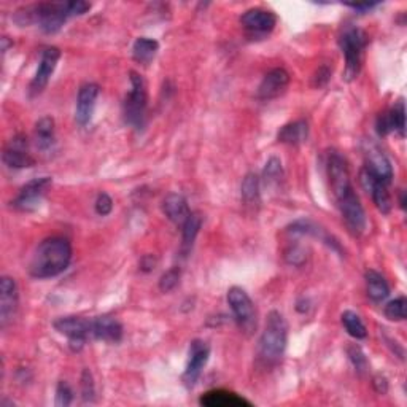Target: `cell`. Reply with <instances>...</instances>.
Here are the masks:
<instances>
[{"instance_id": "obj_1", "label": "cell", "mask_w": 407, "mask_h": 407, "mask_svg": "<svg viewBox=\"0 0 407 407\" xmlns=\"http://www.w3.org/2000/svg\"><path fill=\"white\" fill-rule=\"evenodd\" d=\"M72 261V245L64 237L45 239L35 250L29 264V272L34 278L56 277L69 267Z\"/></svg>"}, {"instance_id": "obj_2", "label": "cell", "mask_w": 407, "mask_h": 407, "mask_svg": "<svg viewBox=\"0 0 407 407\" xmlns=\"http://www.w3.org/2000/svg\"><path fill=\"white\" fill-rule=\"evenodd\" d=\"M288 341V325L283 315L272 311L267 315L266 328L259 339V355L267 364L280 360Z\"/></svg>"}, {"instance_id": "obj_3", "label": "cell", "mask_w": 407, "mask_h": 407, "mask_svg": "<svg viewBox=\"0 0 407 407\" xmlns=\"http://www.w3.org/2000/svg\"><path fill=\"white\" fill-rule=\"evenodd\" d=\"M147 84H145L143 78L137 72H131V89L126 96L123 107L126 123L136 127V129H142L145 121H147Z\"/></svg>"}, {"instance_id": "obj_4", "label": "cell", "mask_w": 407, "mask_h": 407, "mask_svg": "<svg viewBox=\"0 0 407 407\" xmlns=\"http://www.w3.org/2000/svg\"><path fill=\"white\" fill-rule=\"evenodd\" d=\"M366 34H364L361 29L354 26L345 27L341 39H339V44H341L342 53L345 56L344 78L347 82L355 80L358 74H360L361 58L364 48H366Z\"/></svg>"}, {"instance_id": "obj_5", "label": "cell", "mask_w": 407, "mask_h": 407, "mask_svg": "<svg viewBox=\"0 0 407 407\" xmlns=\"http://www.w3.org/2000/svg\"><path fill=\"white\" fill-rule=\"evenodd\" d=\"M228 304L240 330L248 334L253 332L257 328V312H254V304L247 295V291L239 287L229 288Z\"/></svg>"}, {"instance_id": "obj_6", "label": "cell", "mask_w": 407, "mask_h": 407, "mask_svg": "<svg viewBox=\"0 0 407 407\" xmlns=\"http://www.w3.org/2000/svg\"><path fill=\"white\" fill-rule=\"evenodd\" d=\"M326 171H328V179H330L331 190L336 200H341L342 198L349 196L350 193H354L347 161H345L344 157L337 153V151H331L330 156H328Z\"/></svg>"}, {"instance_id": "obj_7", "label": "cell", "mask_w": 407, "mask_h": 407, "mask_svg": "<svg viewBox=\"0 0 407 407\" xmlns=\"http://www.w3.org/2000/svg\"><path fill=\"white\" fill-rule=\"evenodd\" d=\"M54 328L69 339L74 351L83 349L89 337H93V321L82 317H63L54 321Z\"/></svg>"}, {"instance_id": "obj_8", "label": "cell", "mask_w": 407, "mask_h": 407, "mask_svg": "<svg viewBox=\"0 0 407 407\" xmlns=\"http://www.w3.org/2000/svg\"><path fill=\"white\" fill-rule=\"evenodd\" d=\"M50 177H40L30 180L26 186L21 188L20 194L16 199L11 202V205L20 212H34L40 207L41 199L48 191V188L51 186Z\"/></svg>"}, {"instance_id": "obj_9", "label": "cell", "mask_w": 407, "mask_h": 407, "mask_svg": "<svg viewBox=\"0 0 407 407\" xmlns=\"http://www.w3.org/2000/svg\"><path fill=\"white\" fill-rule=\"evenodd\" d=\"M209 356H210V347L207 342L199 341V339L191 342L190 358H188L186 370L183 374V382L188 388H193L194 385H196L200 374H202V369L209 361Z\"/></svg>"}, {"instance_id": "obj_10", "label": "cell", "mask_w": 407, "mask_h": 407, "mask_svg": "<svg viewBox=\"0 0 407 407\" xmlns=\"http://www.w3.org/2000/svg\"><path fill=\"white\" fill-rule=\"evenodd\" d=\"M339 209H341V214L344 217L345 223H347L349 229L355 235H360L366 229V214H364V209L360 202V199L354 193H350L349 196L342 198L341 200H337Z\"/></svg>"}, {"instance_id": "obj_11", "label": "cell", "mask_w": 407, "mask_h": 407, "mask_svg": "<svg viewBox=\"0 0 407 407\" xmlns=\"http://www.w3.org/2000/svg\"><path fill=\"white\" fill-rule=\"evenodd\" d=\"M364 155H366V169L374 175L382 183L390 185L393 179V167L388 157L384 155L377 145L369 142L364 147Z\"/></svg>"}, {"instance_id": "obj_12", "label": "cell", "mask_w": 407, "mask_h": 407, "mask_svg": "<svg viewBox=\"0 0 407 407\" xmlns=\"http://www.w3.org/2000/svg\"><path fill=\"white\" fill-rule=\"evenodd\" d=\"M59 58H60V51H59V48H56V46H50L44 51V54H41V59H40L39 69H37V72H35L34 80L29 86L30 96H39L41 91L46 88V84H48V82H50L54 69H56Z\"/></svg>"}, {"instance_id": "obj_13", "label": "cell", "mask_w": 407, "mask_h": 407, "mask_svg": "<svg viewBox=\"0 0 407 407\" xmlns=\"http://www.w3.org/2000/svg\"><path fill=\"white\" fill-rule=\"evenodd\" d=\"M360 181H361L364 190L370 193L375 207L379 209V212H382L384 215L390 214L392 198H390V193H388V190H387V185L375 179L366 167H364L363 171L360 172Z\"/></svg>"}, {"instance_id": "obj_14", "label": "cell", "mask_w": 407, "mask_h": 407, "mask_svg": "<svg viewBox=\"0 0 407 407\" xmlns=\"http://www.w3.org/2000/svg\"><path fill=\"white\" fill-rule=\"evenodd\" d=\"M18 309V287L11 277L0 280V325L7 326L13 320Z\"/></svg>"}, {"instance_id": "obj_15", "label": "cell", "mask_w": 407, "mask_h": 407, "mask_svg": "<svg viewBox=\"0 0 407 407\" xmlns=\"http://www.w3.org/2000/svg\"><path fill=\"white\" fill-rule=\"evenodd\" d=\"M290 83V74L285 69H272L258 88V97L261 101H272L285 93Z\"/></svg>"}, {"instance_id": "obj_16", "label": "cell", "mask_w": 407, "mask_h": 407, "mask_svg": "<svg viewBox=\"0 0 407 407\" xmlns=\"http://www.w3.org/2000/svg\"><path fill=\"white\" fill-rule=\"evenodd\" d=\"M97 96H99V86L96 83H84L78 91L75 119L80 126H86L93 118Z\"/></svg>"}, {"instance_id": "obj_17", "label": "cell", "mask_w": 407, "mask_h": 407, "mask_svg": "<svg viewBox=\"0 0 407 407\" xmlns=\"http://www.w3.org/2000/svg\"><path fill=\"white\" fill-rule=\"evenodd\" d=\"M240 22L248 32L264 35L269 34L271 30L276 27L277 18L272 11H267L263 8H252L242 15Z\"/></svg>"}, {"instance_id": "obj_18", "label": "cell", "mask_w": 407, "mask_h": 407, "mask_svg": "<svg viewBox=\"0 0 407 407\" xmlns=\"http://www.w3.org/2000/svg\"><path fill=\"white\" fill-rule=\"evenodd\" d=\"M27 138L24 137H15L10 145L5 148L2 160L11 169H26L32 167L35 164V160L27 151Z\"/></svg>"}, {"instance_id": "obj_19", "label": "cell", "mask_w": 407, "mask_h": 407, "mask_svg": "<svg viewBox=\"0 0 407 407\" xmlns=\"http://www.w3.org/2000/svg\"><path fill=\"white\" fill-rule=\"evenodd\" d=\"M199 404L204 407H242L247 406L250 407L252 403L247 401L245 398L239 396L233 392H226V390H212L202 394L199 399Z\"/></svg>"}, {"instance_id": "obj_20", "label": "cell", "mask_w": 407, "mask_h": 407, "mask_svg": "<svg viewBox=\"0 0 407 407\" xmlns=\"http://www.w3.org/2000/svg\"><path fill=\"white\" fill-rule=\"evenodd\" d=\"M93 337L99 341L117 344L123 337V326L112 317H99L93 320Z\"/></svg>"}, {"instance_id": "obj_21", "label": "cell", "mask_w": 407, "mask_h": 407, "mask_svg": "<svg viewBox=\"0 0 407 407\" xmlns=\"http://www.w3.org/2000/svg\"><path fill=\"white\" fill-rule=\"evenodd\" d=\"M162 212L166 214L169 220L175 224H179V226H183L186 218L191 214L190 207H188L186 199L177 193L169 194V196L164 199Z\"/></svg>"}, {"instance_id": "obj_22", "label": "cell", "mask_w": 407, "mask_h": 407, "mask_svg": "<svg viewBox=\"0 0 407 407\" xmlns=\"http://www.w3.org/2000/svg\"><path fill=\"white\" fill-rule=\"evenodd\" d=\"M309 136V126L304 119L293 121V123L285 124L280 132H278V141L288 145H299L306 142Z\"/></svg>"}, {"instance_id": "obj_23", "label": "cell", "mask_w": 407, "mask_h": 407, "mask_svg": "<svg viewBox=\"0 0 407 407\" xmlns=\"http://www.w3.org/2000/svg\"><path fill=\"white\" fill-rule=\"evenodd\" d=\"M366 287H368V296L374 302L385 301L388 295H390V287L384 277H382L377 271H368L366 272Z\"/></svg>"}, {"instance_id": "obj_24", "label": "cell", "mask_w": 407, "mask_h": 407, "mask_svg": "<svg viewBox=\"0 0 407 407\" xmlns=\"http://www.w3.org/2000/svg\"><path fill=\"white\" fill-rule=\"evenodd\" d=\"M35 143L41 151L50 150L54 145V119L44 117L35 124Z\"/></svg>"}, {"instance_id": "obj_25", "label": "cell", "mask_w": 407, "mask_h": 407, "mask_svg": "<svg viewBox=\"0 0 407 407\" xmlns=\"http://www.w3.org/2000/svg\"><path fill=\"white\" fill-rule=\"evenodd\" d=\"M202 226V217H200L198 212H191L190 217L186 218V221L183 223V239H181V252L183 254H188L191 250V247L196 240V237Z\"/></svg>"}, {"instance_id": "obj_26", "label": "cell", "mask_w": 407, "mask_h": 407, "mask_svg": "<svg viewBox=\"0 0 407 407\" xmlns=\"http://www.w3.org/2000/svg\"><path fill=\"white\" fill-rule=\"evenodd\" d=\"M157 50H160V44L153 39H147V37H141L134 41L132 46V54L134 59L141 64H148L151 59L156 56Z\"/></svg>"}, {"instance_id": "obj_27", "label": "cell", "mask_w": 407, "mask_h": 407, "mask_svg": "<svg viewBox=\"0 0 407 407\" xmlns=\"http://www.w3.org/2000/svg\"><path fill=\"white\" fill-rule=\"evenodd\" d=\"M342 325L345 328V331H347L351 337L364 339L368 336L366 326H364L360 315L355 314V312L345 311L342 314Z\"/></svg>"}, {"instance_id": "obj_28", "label": "cell", "mask_w": 407, "mask_h": 407, "mask_svg": "<svg viewBox=\"0 0 407 407\" xmlns=\"http://www.w3.org/2000/svg\"><path fill=\"white\" fill-rule=\"evenodd\" d=\"M388 123H390L392 132L396 131L401 137H404L406 134V108H404V102L399 101L396 105H394L392 110L385 112Z\"/></svg>"}, {"instance_id": "obj_29", "label": "cell", "mask_w": 407, "mask_h": 407, "mask_svg": "<svg viewBox=\"0 0 407 407\" xmlns=\"http://www.w3.org/2000/svg\"><path fill=\"white\" fill-rule=\"evenodd\" d=\"M242 199L245 200L247 204H253L259 200V179L254 174H248L247 177L242 181L240 186Z\"/></svg>"}, {"instance_id": "obj_30", "label": "cell", "mask_w": 407, "mask_h": 407, "mask_svg": "<svg viewBox=\"0 0 407 407\" xmlns=\"http://www.w3.org/2000/svg\"><path fill=\"white\" fill-rule=\"evenodd\" d=\"M406 297H396L385 306V317L393 321H401L406 318Z\"/></svg>"}, {"instance_id": "obj_31", "label": "cell", "mask_w": 407, "mask_h": 407, "mask_svg": "<svg viewBox=\"0 0 407 407\" xmlns=\"http://www.w3.org/2000/svg\"><path fill=\"white\" fill-rule=\"evenodd\" d=\"M283 177V167L282 161L278 157H271L269 161L266 162L264 167V179L267 183H277Z\"/></svg>"}, {"instance_id": "obj_32", "label": "cell", "mask_w": 407, "mask_h": 407, "mask_svg": "<svg viewBox=\"0 0 407 407\" xmlns=\"http://www.w3.org/2000/svg\"><path fill=\"white\" fill-rule=\"evenodd\" d=\"M349 358L351 364H354L356 373L358 374H364L368 370V358L364 355V351L361 350V347H358V345H350L349 350Z\"/></svg>"}, {"instance_id": "obj_33", "label": "cell", "mask_w": 407, "mask_h": 407, "mask_svg": "<svg viewBox=\"0 0 407 407\" xmlns=\"http://www.w3.org/2000/svg\"><path fill=\"white\" fill-rule=\"evenodd\" d=\"M179 280H180V269L179 267H172V269H169L166 274L161 277L160 290L162 291V293H169V291H172L175 287H177Z\"/></svg>"}, {"instance_id": "obj_34", "label": "cell", "mask_w": 407, "mask_h": 407, "mask_svg": "<svg viewBox=\"0 0 407 407\" xmlns=\"http://www.w3.org/2000/svg\"><path fill=\"white\" fill-rule=\"evenodd\" d=\"M72 401H74V392L65 380H60L56 388V406L67 407L72 404Z\"/></svg>"}, {"instance_id": "obj_35", "label": "cell", "mask_w": 407, "mask_h": 407, "mask_svg": "<svg viewBox=\"0 0 407 407\" xmlns=\"http://www.w3.org/2000/svg\"><path fill=\"white\" fill-rule=\"evenodd\" d=\"M306 258H307L306 250H304V248L299 245L290 247L288 250L285 252V259L293 266H302L304 263H306Z\"/></svg>"}, {"instance_id": "obj_36", "label": "cell", "mask_w": 407, "mask_h": 407, "mask_svg": "<svg viewBox=\"0 0 407 407\" xmlns=\"http://www.w3.org/2000/svg\"><path fill=\"white\" fill-rule=\"evenodd\" d=\"M82 393H83V398L84 401H93L94 399V382H93V375L88 369L83 370V375H82Z\"/></svg>"}, {"instance_id": "obj_37", "label": "cell", "mask_w": 407, "mask_h": 407, "mask_svg": "<svg viewBox=\"0 0 407 407\" xmlns=\"http://www.w3.org/2000/svg\"><path fill=\"white\" fill-rule=\"evenodd\" d=\"M113 210V200L112 198L108 196L107 193H102L99 194V198L96 200V212L99 214L101 217H107L110 215Z\"/></svg>"}, {"instance_id": "obj_38", "label": "cell", "mask_w": 407, "mask_h": 407, "mask_svg": "<svg viewBox=\"0 0 407 407\" xmlns=\"http://www.w3.org/2000/svg\"><path fill=\"white\" fill-rule=\"evenodd\" d=\"M88 10H91V4L83 2V0H75V2H69V13H70V16L84 15Z\"/></svg>"}, {"instance_id": "obj_39", "label": "cell", "mask_w": 407, "mask_h": 407, "mask_svg": "<svg viewBox=\"0 0 407 407\" xmlns=\"http://www.w3.org/2000/svg\"><path fill=\"white\" fill-rule=\"evenodd\" d=\"M330 77H331V70L328 69L326 65L320 67V69L317 70V74L314 75V86H317V88L325 86L328 80H330Z\"/></svg>"}, {"instance_id": "obj_40", "label": "cell", "mask_w": 407, "mask_h": 407, "mask_svg": "<svg viewBox=\"0 0 407 407\" xmlns=\"http://www.w3.org/2000/svg\"><path fill=\"white\" fill-rule=\"evenodd\" d=\"M347 7L358 10V11H368L370 8L377 7V4H347Z\"/></svg>"}, {"instance_id": "obj_41", "label": "cell", "mask_w": 407, "mask_h": 407, "mask_svg": "<svg viewBox=\"0 0 407 407\" xmlns=\"http://www.w3.org/2000/svg\"><path fill=\"white\" fill-rule=\"evenodd\" d=\"M374 385L377 387V392L379 393H387V390H388V385H387V380L384 379V377H375L374 379Z\"/></svg>"}, {"instance_id": "obj_42", "label": "cell", "mask_w": 407, "mask_h": 407, "mask_svg": "<svg viewBox=\"0 0 407 407\" xmlns=\"http://www.w3.org/2000/svg\"><path fill=\"white\" fill-rule=\"evenodd\" d=\"M401 207H406V194L401 193Z\"/></svg>"}]
</instances>
